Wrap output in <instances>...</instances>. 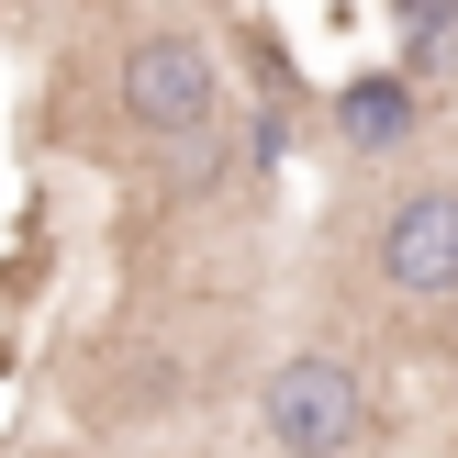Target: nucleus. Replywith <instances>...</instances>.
<instances>
[{"mask_svg": "<svg viewBox=\"0 0 458 458\" xmlns=\"http://www.w3.org/2000/svg\"><path fill=\"white\" fill-rule=\"evenodd\" d=\"M258 414H268V437H280V458H358L369 447V380L347 369V358H280L268 369V392H258Z\"/></svg>", "mask_w": 458, "mask_h": 458, "instance_id": "obj_1", "label": "nucleus"}, {"mask_svg": "<svg viewBox=\"0 0 458 458\" xmlns=\"http://www.w3.org/2000/svg\"><path fill=\"white\" fill-rule=\"evenodd\" d=\"M123 112L146 134H168V146L179 134H213V45L201 34H146L123 56Z\"/></svg>", "mask_w": 458, "mask_h": 458, "instance_id": "obj_2", "label": "nucleus"}, {"mask_svg": "<svg viewBox=\"0 0 458 458\" xmlns=\"http://www.w3.org/2000/svg\"><path fill=\"white\" fill-rule=\"evenodd\" d=\"M403 56H414L425 79H447L458 67V0H403Z\"/></svg>", "mask_w": 458, "mask_h": 458, "instance_id": "obj_5", "label": "nucleus"}, {"mask_svg": "<svg viewBox=\"0 0 458 458\" xmlns=\"http://www.w3.org/2000/svg\"><path fill=\"white\" fill-rule=\"evenodd\" d=\"M335 146H347V157L414 146V79H347V89H335Z\"/></svg>", "mask_w": 458, "mask_h": 458, "instance_id": "obj_4", "label": "nucleus"}, {"mask_svg": "<svg viewBox=\"0 0 458 458\" xmlns=\"http://www.w3.org/2000/svg\"><path fill=\"white\" fill-rule=\"evenodd\" d=\"M380 280L414 291V302L458 291V179H425V191H403L380 213Z\"/></svg>", "mask_w": 458, "mask_h": 458, "instance_id": "obj_3", "label": "nucleus"}]
</instances>
